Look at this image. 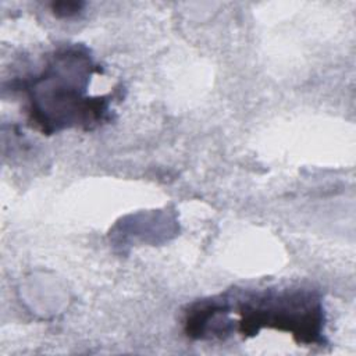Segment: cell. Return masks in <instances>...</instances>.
Here are the masks:
<instances>
[{
  "mask_svg": "<svg viewBox=\"0 0 356 356\" xmlns=\"http://www.w3.org/2000/svg\"><path fill=\"white\" fill-rule=\"evenodd\" d=\"M83 7L82 1H56L51 4V10L57 17L76 15Z\"/></svg>",
  "mask_w": 356,
  "mask_h": 356,
  "instance_id": "cell-3",
  "label": "cell"
},
{
  "mask_svg": "<svg viewBox=\"0 0 356 356\" xmlns=\"http://www.w3.org/2000/svg\"><path fill=\"white\" fill-rule=\"evenodd\" d=\"M97 71L88 50L70 46L54 51L43 70L25 81L29 121L43 134L65 128L90 129L107 118L108 97L86 95Z\"/></svg>",
  "mask_w": 356,
  "mask_h": 356,
  "instance_id": "cell-1",
  "label": "cell"
},
{
  "mask_svg": "<svg viewBox=\"0 0 356 356\" xmlns=\"http://www.w3.org/2000/svg\"><path fill=\"white\" fill-rule=\"evenodd\" d=\"M227 302L239 316L235 330L245 338L267 327L289 332L298 343L321 345L324 342L323 303L310 291L253 293L241 299L235 307L228 299Z\"/></svg>",
  "mask_w": 356,
  "mask_h": 356,
  "instance_id": "cell-2",
  "label": "cell"
}]
</instances>
